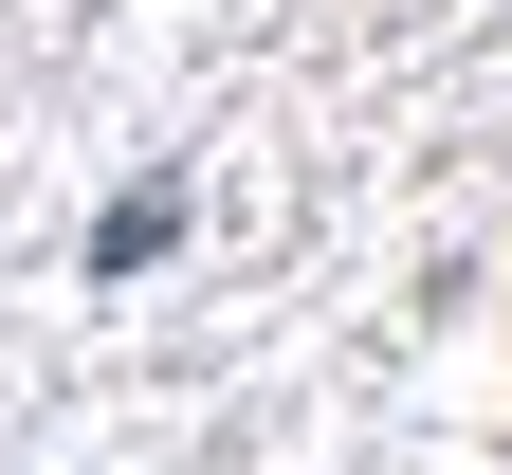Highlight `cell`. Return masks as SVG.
<instances>
[{"label":"cell","instance_id":"cell-1","mask_svg":"<svg viewBox=\"0 0 512 475\" xmlns=\"http://www.w3.org/2000/svg\"><path fill=\"white\" fill-rule=\"evenodd\" d=\"M165 238H183V165H147V183H110V220H92V275H147Z\"/></svg>","mask_w":512,"mask_h":475}]
</instances>
